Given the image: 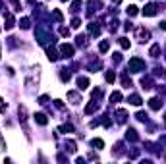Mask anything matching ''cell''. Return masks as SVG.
Instances as JSON below:
<instances>
[{
	"instance_id": "ab89813d",
	"label": "cell",
	"mask_w": 166,
	"mask_h": 164,
	"mask_svg": "<svg viewBox=\"0 0 166 164\" xmlns=\"http://www.w3.org/2000/svg\"><path fill=\"white\" fill-rule=\"evenodd\" d=\"M39 102H41V104H47V102H48V97H47V95L39 97Z\"/></svg>"
},
{
	"instance_id": "7402d4cb",
	"label": "cell",
	"mask_w": 166,
	"mask_h": 164,
	"mask_svg": "<svg viewBox=\"0 0 166 164\" xmlns=\"http://www.w3.org/2000/svg\"><path fill=\"white\" fill-rule=\"evenodd\" d=\"M110 48V42L108 41H101V45H98V52H108Z\"/></svg>"
},
{
	"instance_id": "7c38bea8",
	"label": "cell",
	"mask_w": 166,
	"mask_h": 164,
	"mask_svg": "<svg viewBox=\"0 0 166 164\" xmlns=\"http://www.w3.org/2000/svg\"><path fill=\"white\" fill-rule=\"evenodd\" d=\"M128 102H129V104H133V106H139L143 101H141V97H139V95H129V97H128Z\"/></svg>"
},
{
	"instance_id": "6da1fadb",
	"label": "cell",
	"mask_w": 166,
	"mask_h": 164,
	"mask_svg": "<svg viewBox=\"0 0 166 164\" xmlns=\"http://www.w3.org/2000/svg\"><path fill=\"white\" fill-rule=\"evenodd\" d=\"M145 60H141V58H131L129 60V64H128V72H131V73H139V72H145Z\"/></svg>"
},
{
	"instance_id": "cb8c5ba5",
	"label": "cell",
	"mask_w": 166,
	"mask_h": 164,
	"mask_svg": "<svg viewBox=\"0 0 166 164\" xmlns=\"http://www.w3.org/2000/svg\"><path fill=\"white\" fill-rule=\"evenodd\" d=\"M52 17L58 21V23H62V19H64V16H62V12L60 10H52Z\"/></svg>"
},
{
	"instance_id": "7bdbcfd3",
	"label": "cell",
	"mask_w": 166,
	"mask_h": 164,
	"mask_svg": "<svg viewBox=\"0 0 166 164\" xmlns=\"http://www.w3.org/2000/svg\"><path fill=\"white\" fill-rule=\"evenodd\" d=\"M160 143H162V145H166V135H162V137H160Z\"/></svg>"
},
{
	"instance_id": "8992f818",
	"label": "cell",
	"mask_w": 166,
	"mask_h": 164,
	"mask_svg": "<svg viewBox=\"0 0 166 164\" xmlns=\"http://www.w3.org/2000/svg\"><path fill=\"white\" fill-rule=\"evenodd\" d=\"M116 120H118V124H126V120H128V112L124 110V108H118V110H116Z\"/></svg>"
},
{
	"instance_id": "f35d334b",
	"label": "cell",
	"mask_w": 166,
	"mask_h": 164,
	"mask_svg": "<svg viewBox=\"0 0 166 164\" xmlns=\"http://www.w3.org/2000/svg\"><path fill=\"white\" fill-rule=\"evenodd\" d=\"M116 29H118V19L114 17L112 21H110V31H116Z\"/></svg>"
},
{
	"instance_id": "4316f807",
	"label": "cell",
	"mask_w": 166,
	"mask_h": 164,
	"mask_svg": "<svg viewBox=\"0 0 166 164\" xmlns=\"http://www.w3.org/2000/svg\"><path fill=\"white\" fill-rule=\"evenodd\" d=\"M104 77H106L108 83H114V81H116V73H114V72H106V73H104Z\"/></svg>"
},
{
	"instance_id": "e0dca14e",
	"label": "cell",
	"mask_w": 166,
	"mask_h": 164,
	"mask_svg": "<svg viewBox=\"0 0 166 164\" xmlns=\"http://www.w3.org/2000/svg\"><path fill=\"white\" fill-rule=\"evenodd\" d=\"M126 12H128V16H129V17H133V16H137V14H139V8L131 4V6H128V8H126Z\"/></svg>"
},
{
	"instance_id": "f546056e",
	"label": "cell",
	"mask_w": 166,
	"mask_h": 164,
	"mask_svg": "<svg viewBox=\"0 0 166 164\" xmlns=\"http://www.w3.org/2000/svg\"><path fill=\"white\" fill-rule=\"evenodd\" d=\"M77 47H87V37H83V35H77Z\"/></svg>"
},
{
	"instance_id": "ffe728a7",
	"label": "cell",
	"mask_w": 166,
	"mask_h": 164,
	"mask_svg": "<svg viewBox=\"0 0 166 164\" xmlns=\"http://www.w3.org/2000/svg\"><path fill=\"white\" fill-rule=\"evenodd\" d=\"M68 98H70V101H73V104H79V101H81L79 95L73 93V91H70V93H68Z\"/></svg>"
},
{
	"instance_id": "5b68a950",
	"label": "cell",
	"mask_w": 166,
	"mask_h": 164,
	"mask_svg": "<svg viewBox=\"0 0 166 164\" xmlns=\"http://www.w3.org/2000/svg\"><path fill=\"white\" fill-rule=\"evenodd\" d=\"M149 108H151V110H160V108H162V101L158 97H153L149 101Z\"/></svg>"
},
{
	"instance_id": "e575fe53",
	"label": "cell",
	"mask_w": 166,
	"mask_h": 164,
	"mask_svg": "<svg viewBox=\"0 0 166 164\" xmlns=\"http://www.w3.org/2000/svg\"><path fill=\"white\" fill-rule=\"evenodd\" d=\"M101 97H103V91L101 89H95L93 91V101H97V98H101Z\"/></svg>"
},
{
	"instance_id": "52a82bcc",
	"label": "cell",
	"mask_w": 166,
	"mask_h": 164,
	"mask_svg": "<svg viewBox=\"0 0 166 164\" xmlns=\"http://www.w3.org/2000/svg\"><path fill=\"white\" fill-rule=\"evenodd\" d=\"M87 87H89V79L83 77V75H81V77H77V89H79V91H85Z\"/></svg>"
},
{
	"instance_id": "d6986e66",
	"label": "cell",
	"mask_w": 166,
	"mask_h": 164,
	"mask_svg": "<svg viewBox=\"0 0 166 164\" xmlns=\"http://www.w3.org/2000/svg\"><path fill=\"white\" fill-rule=\"evenodd\" d=\"M101 68H103V62H101V60H93V62H91V66H89V70H91V72L101 70Z\"/></svg>"
},
{
	"instance_id": "7dc6e473",
	"label": "cell",
	"mask_w": 166,
	"mask_h": 164,
	"mask_svg": "<svg viewBox=\"0 0 166 164\" xmlns=\"http://www.w3.org/2000/svg\"><path fill=\"white\" fill-rule=\"evenodd\" d=\"M0 8H2V0H0Z\"/></svg>"
},
{
	"instance_id": "ac0fdd59",
	"label": "cell",
	"mask_w": 166,
	"mask_h": 164,
	"mask_svg": "<svg viewBox=\"0 0 166 164\" xmlns=\"http://www.w3.org/2000/svg\"><path fill=\"white\" fill-rule=\"evenodd\" d=\"M149 54H151L153 58H158V54H160V45H153L151 50H149Z\"/></svg>"
},
{
	"instance_id": "f6af8a7d",
	"label": "cell",
	"mask_w": 166,
	"mask_h": 164,
	"mask_svg": "<svg viewBox=\"0 0 166 164\" xmlns=\"http://www.w3.org/2000/svg\"><path fill=\"white\" fill-rule=\"evenodd\" d=\"M122 2V0H112V4H120Z\"/></svg>"
},
{
	"instance_id": "ee69618b",
	"label": "cell",
	"mask_w": 166,
	"mask_h": 164,
	"mask_svg": "<svg viewBox=\"0 0 166 164\" xmlns=\"http://www.w3.org/2000/svg\"><path fill=\"white\" fill-rule=\"evenodd\" d=\"M160 29H164V31H166V21H162V23H160Z\"/></svg>"
},
{
	"instance_id": "7a4b0ae2",
	"label": "cell",
	"mask_w": 166,
	"mask_h": 164,
	"mask_svg": "<svg viewBox=\"0 0 166 164\" xmlns=\"http://www.w3.org/2000/svg\"><path fill=\"white\" fill-rule=\"evenodd\" d=\"M135 39H137L139 42H147V41L151 39V31L145 29V27H137V29H135Z\"/></svg>"
},
{
	"instance_id": "d590c367",
	"label": "cell",
	"mask_w": 166,
	"mask_h": 164,
	"mask_svg": "<svg viewBox=\"0 0 166 164\" xmlns=\"http://www.w3.org/2000/svg\"><path fill=\"white\" fill-rule=\"evenodd\" d=\"M122 83H124V87H131V79L128 77V75H124V77H122Z\"/></svg>"
},
{
	"instance_id": "60d3db41",
	"label": "cell",
	"mask_w": 166,
	"mask_h": 164,
	"mask_svg": "<svg viewBox=\"0 0 166 164\" xmlns=\"http://www.w3.org/2000/svg\"><path fill=\"white\" fill-rule=\"evenodd\" d=\"M124 27H126V31H129L131 27H133V23H131V21H126V23H124Z\"/></svg>"
},
{
	"instance_id": "9c48e42d",
	"label": "cell",
	"mask_w": 166,
	"mask_h": 164,
	"mask_svg": "<svg viewBox=\"0 0 166 164\" xmlns=\"http://www.w3.org/2000/svg\"><path fill=\"white\" fill-rule=\"evenodd\" d=\"M141 85H143V89H153L154 81H153L151 75H147V77H143V79H141Z\"/></svg>"
},
{
	"instance_id": "5bb4252c",
	"label": "cell",
	"mask_w": 166,
	"mask_h": 164,
	"mask_svg": "<svg viewBox=\"0 0 166 164\" xmlns=\"http://www.w3.org/2000/svg\"><path fill=\"white\" fill-rule=\"evenodd\" d=\"M4 23H6V25H4L6 29H12V27H14V23H16L14 16H12V14H6V19H4Z\"/></svg>"
},
{
	"instance_id": "ba28073f",
	"label": "cell",
	"mask_w": 166,
	"mask_h": 164,
	"mask_svg": "<svg viewBox=\"0 0 166 164\" xmlns=\"http://www.w3.org/2000/svg\"><path fill=\"white\" fill-rule=\"evenodd\" d=\"M33 118H35V122H37L39 126H47V124H48V118H47V114H35Z\"/></svg>"
},
{
	"instance_id": "2e32d148",
	"label": "cell",
	"mask_w": 166,
	"mask_h": 164,
	"mask_svg": "<svg viewBox=\"0 0 166 164\" xmlns=\"http://www.w3.org/2000/svg\"><path fill=\"white\" fill-rule=\"evenodd\" d=\"M47 54H48V60H50V62H56V60L60 58V56H58V52L54 50V48H50V47L47 48Z\"/></svg>"
},
{
	"instance_id": "484cf974",
	"label": "cell",
	"mask_w": 166,
	"mask_h": 164,
	"mask_svg": "<svg viewBox=\"0 0 166 164\" xmlns=\"http://www.w3.org/2000/svg\"><path fill=\"white\" fill-rule=\"evenodd\" d=\"M83 6V2L81 0H75V2H72V12L75 14V12H79V8Z\"/></svg>"
},
{
	"instance_id": "4dcf8cb0",
	"label": "cell",
	"mask_w": 166,
	"mask_h": 164,
	"mask_svg": "<svg viewBox=\"0 0 166 164\" xmlns=\"http://www.w3.org/2000/svg\"><path fill=\"white\" fill-rule=\"evenodd\" d=\"M135 118L139 120V122H147V120H149V116H147L145 112H137V114H135Z\"/></svg>"
},
{
	"instance_id": "44dd1931",
	"label": "cell",
	"mask_w": 166,
	"mask_h": 164,
	"mask_svg": "<svg viewBox=\"0 0 166 164\" xmlns=\"http://www.w3.org/2000/svg\"><path fill=\"white\" fill-rule=\"evenodd\" d=\"M122 101V93L120 91H114L112 95H110V102H120Z\"/></svg>"
},
{
	"instance_id": "1f68e13d",
	"label": "cell",
	"mask_w": 166,
	"mask_h": 164,
	"mask_svg": "<svg viewBox=\"0 0 166 164\" xmlns=\"http://www.w3.org/2000/svg\"><path fill=\"white\" fill-rule=\"evenodd\" d=\"M118 42H120V47H122V48H129V41H128L126 37H122Z\"/></svg>"
},
{
	"instance_id": "c3c4849f",
	"label": "cell",
	"mask_w": 166,
	"mask_h": 164,
	"mask_svg": "<svg viewBox=\"0 0 166 164\" xmlns=\"http://www.w3.org/2000/svg\"><path fill=\"white\" fill-rule=\"evenodd\" d=\"M62 2H66V0H62Z\"/></svg>"
},
{
	"instance_id": "d6a6232c",
	"label": "cell",
	"mask_w": 166,
	"mask_h": 164,
	"mask_svg": "<svg viewBox=\"0 0 166 164\" xmlns=\"http://www.w3.org/2000/svg\"><path fill=\"white\" fill-rule=\"evenodd\" d=\"M79 25H81V19H79V17H73V19H72V27H73V29H77Z\"/></svg>"
},
{
	"instance_id": "8fae6325",
	"label": "cell",
	"mask_w": 166,
	"mask_h": 164,
	"mask_svg": "<svg viewBox=\"0 0 166 164\" xmlns=\"http://www.w3.org/2000/svg\"><path fill=\"white\" fill-rule=\"evenodd\" d=\"M126 139H128V141H137V139H139V137H137V131H135L133 127H129V129L126 131Z\"/></svg>"
},
{
	"instance_id": "83f0119b",
	"label": "cell",
	"mask_w": 166,
	"mask_h": 164,
	"mask_svg": "<svg viewBox=\"0 0 166 164\" xmlns=\"http://www.w3.org/2000/svg\"><path fill=\"white\" fill-rule=\"evenodd\" d=\"M91 145H93L95 149H103V147H104V141H103V139H93Z\"/></svg>"
},
{
	"instance_id": "30bf717a",
	"label": "cell",
	"mask_w": 166,
	"mask_h": 164,
	"mask_svg": "<svg viewBox=\"0 0 166 164\" xmlns=\"http://www.w3.org/2000/svg\"><path fill=\"white\" fill-rule=\"evenodd\" d=\"M95 110H98V102L97 101H91L89 104L85 106V114H93Z\"/></svg>"
},
{
	"instance_id": "9a60e30c",
	"label": "cell",
	"mask_w": 166,
	"mask_h": 164,
	"mask_svg": "<svg viewBox=\"0 0 166 164\" xmlns=\"http://www.w3.org/2000/svg\"><path fill=\"white\" fill-rule=\"evenodd\" d=\"M70 77H72V73H70V70H66V68H62V70H60V79H62L64 83H68V81H70Z\"/></svg>"
},
{
	"instance_id": "836d02e7",
	"label": "cell",
	"mask_w": 166,
	"mask_h": 164,
	"mask_svg": "<svg viewBox=\"0 0 166 164\" xmlns=\"http://www.w3.org/2000/svg\"><path fill=\"white\" fill-rule=\"evenodd\" d=\"M112 62H114V64H120V62H122V54H120V52H114Z\"/></svg>"
},
{
	"instance_id": "bcb514c9",
	"label": "cell",
	"mask_w": 166,
	"mask_h": 164,
	"mask_svg": "<svg viewBox=\"0 0 166 164\" xmlns=\"http://www.w3.org/2000/svg\"><path fill=\"white\" fill-rule=\"evenodd\" d=\"M162 93H166V87H164V89H162Z\"/></svg>"
},
{
	"instance_id": "3957f363",
	"label": "cell",
	"mask_w": 166,
	"mask_h": 164,
	"mask_svg": "<svg viewBox=\"0 0 166 164\" xmlns=\"http://www.w3.org/2000/svg\"><path fill=\"white\" fill-rule=\"evenodd\" d=\"M60 52H62L64 58H72L73 56V47L68 45V42H64V45H60Z\"/></svg>"
},
{
	"instance_id": "f1b7e54d",
	"label": "cell",
	"mask_w": 166,
	"mask_h": 164,
	"mask_svg": "<svg viewBox=\"0 0 166 164\" xmlns=\"http://www.w3.org/2000/svg\"><path fill=\"white\" fill-rule=\"evenodd\" d=\"M19 27H21V29H29V27H31L29 17H23V19H21V21H19Z\"/></svg>"
},
{
	"instance_id": "d4e9b609",
	"label": "cell",
	"mask_w": 166,
	"mask_h": 164,
	"mask_svg": "<svg viewBox=\"0 0 166 164\" xmlns=\"http://www.w3.org/2000/svg\"><path fill=\"white\" fill-rule=\"evenodd\" d=\"M66 151L68 152H75V141H66Z\"/></svg>"
},
{
	"instance_id": "4fadbf2b",
	"label": "cell",
	"mask_w": 166,
	"mask_h": 164,
	"mask_svg": "<svg viewBox=\"0 0 166 164\" xmlns=\"http://www.w3.org/2000/svg\"><path fill=\"white\" fill-rule=\"evenodd\" d=\"M89 33H91L93 37L101 35V27H98V23H89Z\"/></svg>"
},
{
	"instance_id": "b9f144b4",
	"label": "cell",
	"mask_w": 166,
	"mask_h": 164,
	"mask_svg": "<svg viewBox=\"0 0 166 164\" xmlns=\"http://www.w3.org/2000/svg\"><path fill=\"white\" fill-rule=\"evenodd\" d=\"M54 104H56V108H64V102L62 101H54Z\"/></svg>"
},
{
	"instance_id": "74e56055",
	"label": "cell",
	"mask_w": 166,
	"mask_h": 164,
	"mask_svg": "<svg viewBox=\"0 0 166 164\" xmlns=\"http://www.w3.org/2000/svg\"><path fill=\"white\" fill-rule=\"evenodd\" d=\"M60 131H73V126H72V124H64V126L60 127Z\"/></svg>"
},
{
	"instance_id": "8d00e7d4",
	"label": "cell",
	"mask_w": 166,
	"mask_h": 164,
	"mask_svg": "<svg viewBox=\"0 0 166 164\" xmlns=\"http://www.w3.org/2000/svg\"><path fill=\"white\" fill-rule=\"evenodd\" d=\"M60 35L62 37H70V29L68 27H60Z\"/></svg>"
},
{
	"instance_id": "277c9868",
	"label": "cell",
	"mask_w": 166,
	"mask_h": 164,
	"mask_svg": "<svg viewBox=\"0 0 166 164\" xmlns=\"http://www.w3.org/2000/svg\"><path fill=\"white\" fill-rule=\"evenodd\" d=\"M157 12H158V6H157V4H147L145 8H143V16H147V17L154 16Z\"/></svg>"
},
{
	"instance_id": "603a6c76",
	"label": "cell",
	"mask_w": 166,
	"mask_h": 164,
	"mask_svg": "<svg viewBox=\"0 0 166 164\" xmlns=\"http://www.w3.org/2000/svg\"><path fill=\"white\" fill-rule=\"evenodd\" d=\"M154 75L160 79H166V70L164 68H154Z\"/></svg>"
}]
</instances>
